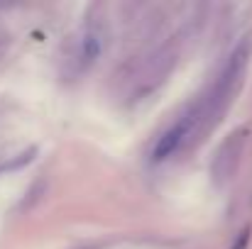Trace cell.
Listing matches in <instances>:
<instances>
[{"mask_svg": "<svg viewBox=\"0 0 252 249\" xmlns=\"http://www.w3.org/2000/svg\"><path fill=\"white\" fill-rule=\"evenodd\" d=\"M203 110H206V100L193 103V105L169 127L167 132L159 137V142L155 144V149H152V162H164V159H169V157L181 147V142L189 137V132L193 130V125H196L198 117L203 115Z\"/></svg>", "mask_w": 252, "mask_h": 249, "instance_id": "obj_1", "label": "cell"}, {"mask_svg": "<svg viewBox=\"0 0 252 249\" xmlns=\"http://www.w3.org/2000/svg\"><path fill=\"white\" fill-rule=\"evenodd\" d=\"M100 49H103V42H100V37L98 34H86L84 44H81V66H88V64H93L95 59H98V54H100Z\"/></svg>", "mask_w": 252, "mask_h": 249, "instance_id": "obj_2", "label": "cell"}, {"mask_svg": "<svg viewBox=\"0 0 252 249\" xmlns=\"http://www.w3.org/2000/svg\"><path fill=\"white\" fill-rule=\"evenodd\" d=\"M248 240H250V235H248V232H243V237H240V240L235 242V247H233V249H245V245H248Z\"/></svg>", "mask_w": 252, "mask_h": 249, "instance_id": "obj_3", "label": "cell"}]
</instances>
